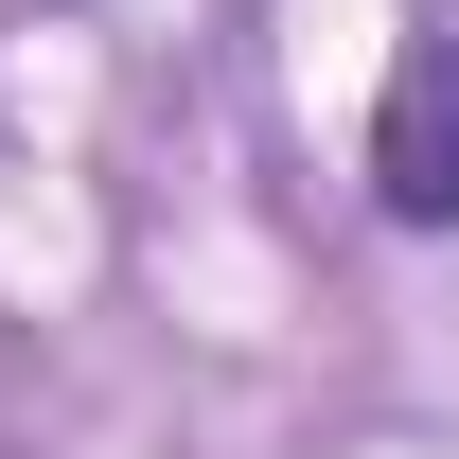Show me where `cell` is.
<instances>
[{
	"instance_id": "6da1fadb",
	"label": "cell",
	"mask_w": 459,
	"mask_h": 459,
	"mask_svg": "<svg viewBox=\"0 0 459 459\" xmlns=\"http://www.w3.org/2000/svg\"><path fill=\"white\" fill-rule=\"evenodd\" d=\"M371 212L389 230H459V18H406L389 89H371Z\"/></svg>"
}]
</instances>
